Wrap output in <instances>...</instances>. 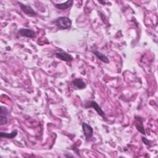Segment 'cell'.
<instances>
[{
	"label": "cell",
	"instance_id": "1",
	"mask_svg": "<svg viewBox=\"0 0 158 158\" xmlns=\"http://www.w3.org/2000/svg\"><path fill=\"white\" fill-rule=\"evenodd\" d=\"M55 23L59 28L65 30L69 28L72 26V20L67 17L61 16L57 17L55 20Z\"/></svg>",
	"mask_w": 158,
	"mask_h": 158
},
{
	"label": "cell",
	"instance_id": "2",
	"mask_svg": "<svg viewBox=\"0 0 158 158\" xmlns=\"http://www.w3.org/2000/svg\"><path fill=\"white\" fill-rule=\"evenodd\" d=\"M85 108H90V107L93 108L96 111V112L98 114V115H99L102 118H106L104 112L102 110L100 106L96 101H86L85 104Z\"/></svg>",
	"mask_w": 158,
	"mask_h": 158
},
{
	"label": "cell",
	"instance_id": "3",
	"mask_svg": "<svg viewBox=\"0 0 158 158\" xmlns=\"http://www.w3.org/2000/svg\"><path fill=\"white\" fill-rule=\"evenodd\" d=\"M17 2L18 3L21 10L25 14H26L28 16H30V17L37 16L38 14L36 13V11H35V10H33V9L31 7V6L28 5V4H24L19 1H17Z\"/></svg>",
	"mask_w": 158,
	"mask_h": 158
},
{
	"label": "cell",
	"instance_id": "4",
	"mask_svg": "<svg viewBox=\"0 0 158 158\" xmlns=\"http://www.w3.org/2000/svg\"><path fill=\"white\" fill-rule=\"evenodd\" d=\"M55 56L57 58L65 62H72L73 60V57L62 49H59L56 51Z\"/></svg>",
	"mask_w": 158,
	"mask_h": 158
},
{
	"label": "cell",
	"instance_id": "5",
	"mask_svg": "<svg viewBox=\"0 0 158 158\" xmlns=\"http://www.w3.org/2000/svg\"><path fill=\"white\" fill-rule=\"evenodd\" d=\"M18 35L20 36L26 37L29 38H34L36 37V33L31 29L26 28H21L18 30Z\"/></svg>",
	"mask_w": 158,
	"mask_h": 158
},
{
	"label": "cell",
	"instance_id": "6",
	"mask_svg": "<svg viewBox=\"0 0 158 158\" xmlns=\"http://www.w3.org/2000/svg\"><path fill=\"white\" fill-rule=\"evenodd\" d=\"M81 127L83 135H85L86 139L91 138L93 136V128L92 127L85 122H83L81 124Z\"/></svg>",
	"mask_w": 158,
	"mask_h": 158
},
{
	"label": "cell",
	"instance_id": "7",
	"mask_svg": "<svg viewBox=\"0 0 158 158\" xmlns=\"http://www.w3.org/2000/svg\"><path fill=\"white\" fill-rule=\"evenodd\" d=\"M135 125L136 128V130L140 132L143 135H146V131L143 127V118L140 117V116H135Z\"/></svg>",
	"mask_w": 158,
	"mask_h": 158
},
{
	"label": "cell",
	"instance_id": "8",
	"mask_svg": "<svg viewBox=\"0 0 158 158\" xmlns=\"http://www.w3.org/2000/svg\"><path fill=\"white\" fill-rule=\"evenodd\" d=\"M73 4V0H68L65 2L59 3V4H54V6L56 8L59 10H65L67 9H69L72 6Z\"/></svg>",
	"mask_w": 158,
	"mask_h": 158
},
{
	"label": "cell",
	"instance_id": "9",
	"mask_svg": "<svg viewBox=\"0 0 158 158\" xmlns=\"http://www.w3.org/2000/svg\"><path fill=\"white\" fill-rule=\"evenodd\" d=\"M72 85L78 89H83L86 87V84L81 78H76L72 81Z\"/></svg>",
	"mask_w": 158,
	"mask_h": 158
},
{
	"label": "cell",
	"instance_id": "10",
	"mask_svg": "<svg viewBox=\"0 0 158 158\" xmlns=\"http://www.w3.org/2000/svg\"><path fill=\"white\" fill-rule=\"evenodd\" d=\"M93 53L94 54V56L98 59H99L101 61H102L104 63L106 64H109V58L104 54H102V52H99L98 50H94L93 51Z\"/></svg>",
	"mask_w": 158,
	"mask_h": 158
},
{
	"label": "cell",
	"instance_id": "11",
	"mask_svg": "<svg viewBox=\"0 0 158 158\" xmlns=\"http://www.w3.org/2000/svg\"><path fill=\"white\" fill-rule=\"evenodd\" d=\"M17 135V130H14L12 131H11L10 133H5V132H2V131H1L0 133V137L1 138H7V139H13Z\"/></svg>",
	"mask_w": 158,
	"mask_h": 158
},
{
	"label": "cell",
	"instance_id": "12",
	"mask_svg": "<svg viewBox=\"0 0 158 158\" xmlns=\"http://www.w3.org/2000/svg\"><path fill=\"white\" fill-rule=\"evenodd\" d=\"M0 115H6L7 116L9 115V110L7 108L4 106H1V109H0Z\"/></svg>",
	"mask_w": 158,
	"mask_h": 158
},
{
	"label": "cell",
	"instance_id": "13",
	"mask_svg": "<svg viewBox=\"0 0 158 158\" xmlns=\"http://www.w3.org/2000/svg\"><path fill=\"white\" fill-rule=\"evenodd\" d=\"M7 121H8V119L6 115H0V125H6L7 123Z\"/></svg>",
	"mask_w": 158,
	"mask_h": 158
},
{
	"label": "cell",
	"instance_id": "14",
	"mask_svg": "<svg viewBox=\"0 0 158 158\" xmlns=\"http://www.w3.org/2000/svg\"><path fill=\"white\" fill-rule=\"evenodd\" d=\"M141 139H142V141L143 142V143H144L146 145H147V146H151V142H150V141L148 140L146 138L142 136V137H141Z\"/></svg>",
	"mask_w": 158,
	"mask_h": 158
}]
</instances>
